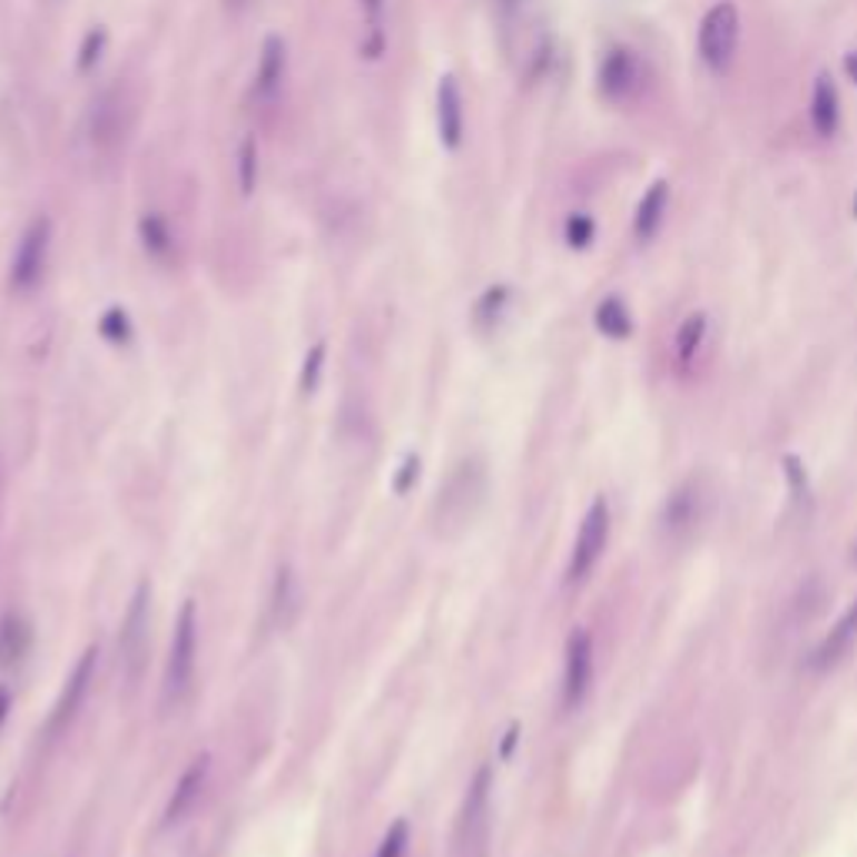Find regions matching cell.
I'll list each match as a JSON object with an SVG mask.
<instances>
[{
    "label": "cell",
    "instance_id": "3",
    "mask_svg": "<svg viewBox=\"0 0 857 857\" xmlns=\"http://www.w3.org/2000/svg\"><path fill=\"white\" fill-rule=\"evenodd\" d=\"M493 840V767L483 764L463 797L456 830H453V857H490Z\"/></svg>",
    "mask_w": 857,
    "mask_h": 857
},
{
    "label": "cell",
    "instance_id": "8",
    "mask_svg": "<svg viewBox=\"0 0 857 857\" xmlns=\"http://www.w3.org/2000/svg\"><path fill=\"white\" fill-rule=\"evenodd\" d=\"M647 88V65L630 48H613L600 65V91L610 105H633Z\"/></svg>",
    "mask_w": 857,
    "mask_h": 857
},
{
    "label": "cell",
    "instance_id": "14",
    "mask_svg": "<svg viewBox=\"0 0 857 857\" xmlns=\"http://www.w3.org/2000/svg\"><path fill=\"white\" fill-rule=\"evenodd\" d=\"M436 118H440V141L446 151H456L466 135V108H463V91L453 75L440 78L436 88Z\"/></svg>",
    "mask_w": 857,
    "mask_h": 857
},
{
    "label": "cell",
    "instance_id": "13",
    "mask_svg": "<svg viewBox=\"0 0 857 857\" xmlns=\"http://www.w3.org/2000/svg\"><path fill=\"white\" fill-rule=\"evenodd\" d=\"M208 774H211V757H208V753H198V757L185 767V774L178 777V784H175V790H171V797H168V804H165V814H161V824H165V827L181 824V820L195 810V804L201 800V794H205V787H208Z\"/></svg>",
    "mask_w": 857,
    "mask_h": 857
},
{
    "label": "cell",
    "instance_id": "37",
    "mask_svg": "<svg viewBox=\"0 0 857 857\" xmlns=\"http://www.w3.org/2000/svg\"><path fill=\"white\" fill-rule=\"evenodd\" d=\"M225 8H228V11H245L248 0H225Z\"/></svg>",
    "mask_w": 857,
    "mask_h": 857
},
{
    "label": "cell",
    "instance_id": "30",
    "mask_svg": "<svg viewBox=\"0 0 857 857\" xmlns=\"http://www.w3.org/2000/svg\"><path fill=\"white\" fill-rule=\"evenodd\" d=\"M593 218L590 215H570V221H567V242L573 245V248H587L590 242H593Z\"/></svg>",
    "mask_w": 857,
    "mask_h": 857
},
{
    "label": "cell",
    "instance_id": "26",
    "mask_svg": "<svg viewBox=\"0 0 857 857\" xmlns=\"http://www.w3.org/2000/svg\"><path fill=\"white\" fill-rule=\"evenodd\" d=\"M408 840H412V827H408L405 817H398V820H392V827L385 830V837H382L375 857H405V854H408Z\"/></svg>",
    "mask_w": 857,
    "mask_h": 857
},
{
    "label": "cell",
    "instance_id": "6",
    "mask_svg": "<svg viewBox=\"0 0 857 857\" xmlns=\"http://www.w3.org/2000/svg\"><path fill=\"white\" fill-rule=\"evenodd\" d=\"M51 242H55V225H51V218H48V215H35V218L24 225V232H21V238H18V248H14V255H11V275H8L11 292L28 295V292H35V288L45 282L48 262H51Z\"/></svg>",
    "mask_w": 857,
    "mask_h": 857
},
{
    "label": "cell",
    "instance_id": "18",
    "mask_svg": "<svg viewBox=\"0 0 857 857\" xmlns=\"http://www.w3.org/2000/svg\"><path fill=\"white\" fill-rule=\"evenodd\" d=\"M302 613V590L292 573V567H282L272 583V620L278 630H288Z\"/></svg>",
    "mask_w": 857,
    "mask_h": 857
},
{
    "label": "cell",
    "instance_id": "27",
    "mask_svg": "<svg viewBox=\"0 0 857 857\" xmlns=\"http://www.w3.org/2000/svg\"><path fill=\"white\" fill-rule=\"evenodd\" d=\"M238 185H242V195H252L255 185H258V145H255V138L242 141V151H238Z\"/></svg>",
    "mask_w": 857,
    "mask_h": 857
},
{
    "label": "cell",
    "instance_id": "23",
    "mask_svg": "<svg viewBox=\"0 0 857 857\" xmlns=\"http://www.w3.org/2000/svg\"><path fill=\"white\" fill-rule=\"evenodd\" d=\"M703 335H707V315L703 312L687 315L680 332H677V358H680V365H690L697 358V352L703 345Z\"/></svg>",
    "mask_w": 857,
    "mask_h": 857
},
{
    "label": "cell",
    "instance_id": "28",
    "mask_svg": "<svg viewBox=\"0 0 857 857\" xmlns=\"http://www.w3.org/2000/svg\"><path fill=\"white\" fill-rule=\"evenodd\" d=\"M101 335H105L108 342H115V345L131 342V318H128V312H125V308H108V312L101 315Z\"/></svg>",
    "mask_w": 857,
    "mask_h": 857
},
{
    "label": "cell",
    "instance_id": "11",
    "mask_svg": "<svg viewBox=\"0 0 857 857\" xmlns=\"http://www.w3.org/2000/svg\"><path fill=\"white\" fill-rule=\"evenodd\" d=\"M593 683V640L587 630H573L563 660V707L577 710Z\"/></svg>",
    "mask_w": 857,
    "mask_h": 857
},
{
    "label": "cell",
    "instance_id": "24",
    "mask_svg": "<svg viewBox=\"0 0 857 857\" xmlns=\"http://www.w3.org/2000/svg\"><path fill=\"white\" fill-rule=\"evenodd\" d=\"M362 8V18H365V28H368V58H378L382 55V45H385V0H358Z\"/></svg>",
    "mask_w": 857,
    "mask_h": 857
},
{
    "label": "cell",
    "instance_id": "15",
    "mask_svg": "<svg viewBox=\"0 0 857 857\" xmlns=\"http://www.w3.org/2000/svg\"><path fill=\"white\" fill-rule=\"evenodd\" d=\"M285 75H288L285 41L272 35V38H265V45H262V58H258V68H255V85H252L255 101L272 105V101L282 95V88H285Z\"/></svg>",
    "mask_w": 857,
    "mask_h": 857
},
{
    "label": "cell",
    "instance_id": "16",
    "mask_svg": "<svg viewBox=\"0 0 857 857\" xmlns=\"http://www.w3.org/2000/svg\"><path fill=\"white\" fill-rule=\"evenodd\" d=\"M35 647V630L21 613L0 617V670L21 667Z\"/></svg>",
    "mask_w": 857,
    "mask_h": 857
},
{
    "label": "cell",
    "instance_id": "1",
    "mask_svg": "<svg viewBox=\"0 0 857 857\" xmlns=\"http://www.w3.org/2000/svg\"><path fill=\"white\" fill-rule=\"evenodd\" d=\"M198 607L195 600H185L178 617H175V633L165 660V677H161V710L178 713L191 693H195V677H198Z\"/></svg>",
    "mask_w": 857,
    "mask_h": 857
},
{
    "label": "cell",
    "instance_id": "35",
    "mask_svg": "<svg viewBox=\"0 0 857 857\" xmlns=\"http://www.w3.org/2000/svg\"><path fill=\"white\" fill-rule=\"evenodd\" d=\"M844 71H847V78L857 85V51H850V55L844 58Z\"/></svg>",
    "mask_w": 857,
    "mask_h": 857
},
{
    "label": "cell",
    "instance_id": "38",
    "mask_svg": "<svg viewBox=\"0 0 857 857\" xmlns=\"http://www.w3.org/2000/svg\"><path fill=\"white\" fill-rule=\"evenodd\" d=\"M854 560H857V550H854Z\"/></svg>",
    "mask_w": 857,
    "mask_h": 857
},
{
    "label": "cell",
    "instance_id": "22",
    "mask_svg": "<svg viewBox=\"0 0 857 857\" xmlns=\"http://www.w3.org/2000/svg\"><path fill=\"white\" fill-rule=\"evenodd\" d=\"M593 318H597V328H600L607 338H627V335L633 332V318H630L623 298H617V295L603 298V302L597 305V315H593Z\"/></svg>",
    "mask_w": 857,
    "mask_h": 857
},
{
    "label": "cell",
    "instance_id": "7",
    "mask_svg": "<svg viewBox=\"0 0 857 857\" xmlns=\"http://www.w3.org/2000/svg\"><path fill=\"white\" fill-rule=\"evenodd\" d=\"M737 41H740V14L730 0H720L713 4L697 31V55L710 71H727L733 55H737Z\"/></svg>",
    "mask_w": 857,
    "mask_h": 857
},
{
    "label": "cell",
    "instance_id": "12",
    "mask_svg": "<svg viewBox=\"0 0 857 857\" xmlns=\"http://www.w3.org/2000/svg\"><path fill=\"white\" fill-rule=\"evenodd\" d=\"M703 483L700 480H687L683 486H677L670 493V500L663 503V513H660V526L667 536L680 540L687 533H693L703 520Z\"/></svg>",
    "mask_w": 857,
    "mask_h": 857
},
{
    "label": "cell",
    "instance_id": "4",
    "mask_svg": "<svg viewBox=\"0 0 857 857\" xmlns=\"http://www.w3.org/2000/svg\"><path fill=\"white\" fill-rule=\"evenodd\" d=\"M131 131V98L121 85H108L95 95L88 115H85V135L88 145L98 155H115Z\"/></svg>",
    "mask_w": 857,
    "mask_h": 857
},
{
    "label": "cell",
    "instance_id": "31",
    "mask_svg": "<svg viewBox=\"0 0 857 857\" xmlns=\"http://www.w3.org/2000/svg\"><path fill=\"white\" fill-rule=\"evenodd\" d=\"M784 473H787V483H790V493L797 500H807V476H804V466L797 456H784Z\"/></svg>",
    "mask_w": 857,
    "mask_h": 857
},
{
    "label": "cell",
    "instance_id": "17",
    "mask_svg": "<svg viewBox=\"0 0 857 857\" xmlns=\"http://www.w3.org/2000/svg\"><path fill=\"white\" fill-rule=\"evenodd\" d=\"M857 640V600L844 610V617L830 627V633L820 640V647L814 650V667L817 670H827V667H834L847 650H850V643Z\"/></svg>",
    "mask_w": 857,
    "mask_h": 857
},
{
    "label": "cell",
    "instance_id": "2",
    "mask_svg": "<svg viewBox=\"0 0 857 857\" xmlns=\"http://www.w3.org/2000/svg\"><path fill=\"white\" fill-rule=\"evenodd\" d=\"M486 503V466L480 460H463L453 466L436 500V530L443 536H456L473 526L476 513Z\"/></svg>",
    "mask_w": 857,
    "mask_h": 857
},
{
    "label": "cell",
    "instance_id": "36",
    "mask_svg": "<svg viewBox=\"0 0 857 857\" xmlns=\"http://www.w3.org/2000/svg\"><path fill=\"white\" fill-rule=\"evenodd\" d=\"M516 737H520V727H510V733H506V740H503V757H510V753H513Z\"/></svg>",
    "mask_w": 857,
    "mask_h": 857
},
{
    "label": "cell",
    "instance_id": "34",
    "mask_svg": "<svg viewBox=\"0 0 857 857\" xmlns=\"http://www.w3.org/2000/svg\"><path fill=\"white\" fill-rule=\"evenodd\" d=\"M8 713H11V690H0V727H4Z\"/></svg>",
    "mask_w": 857,
    "mask_h": 857
},
{
    "label": "cell",
    "instance_id": "10",
    "mask_svg": "<svg viewBox=\"0 0 857 857\" xmlns=\"http://www.w3.org/2000/svg\"><path fill=\"white\" fill-rule=\"evenodd\" d=\"M95 667H98V647H88V650L78 657L71 677L65 680V690H61V697H58V703H55V710H51V717H48V730H45V733H48L51 740L61 737V733L78 720V713H81V707H85V700H88V690H91V683H95Z\"/></svg>",
    "mask_w": 857,
    "mask_h": 857
},
{
    "label": "cell",
    "instance_id": "32",
    "mask_svg": "<svg viewBox=\"0 0 857 857\" xmlns=\"http://www.w3.org/2000/svg\"><path fill=\"white\" fill-rule=\"evenodd\" d=\"M101 48H105V31H91L88 38H85V48H81V71H88L98 58H101Z\"/></svg>",
    "mask_w": 857,
    "mask_h": 857
},
{
    "label": "cell",
    "instance_id": "33",
    "mask_svg": "<svg viewBox=\"0 0 857 857\" xmlns=\"http://www.w3.org/2000/svg\"><path fill=\"white\" fill-rule=\"evenodd\" d=\"M418 476V460L415 456H408L405 463H402V473L395 476V493H405L408 486H412V480Z\"/></svg>",
    "mask_w": 857,
    "mask_h": 857
},
{
    "label": "cell",
    "instance_id": "29",
    "mask_svg": "<svg viewBox=\"0 0 857 857\" xmlns=\"http://www.w3.org/2000/svg\"><path fill=\"white\" fill-rule=\"evenodd\" d=\"M322 368H325V345H312L308 355H305V365H302V392H315L318 388V378H322Z\"/></svg>",
    "mask_w": 857,
    "mask_h": 857
},
{
    "label": "cell",
    "instance_id": "5",
    "mask_svg": "<svg viewBox=\"0 0 857 857\" xmlns=\"http://www.w3.org/2000/svg\"><path fill=\"white\" fill-rule=\"evenodd\" d=\"M148 623H151V587L138 583L118 633V670L128 690H138L148 663Z\"/></svg>",
    "mask_w": 857,
    "mask_h": 857
},
{
    "label": "cell",
    "instance_id": "9",
    "mask_svg": "<svg viewBox=\"0 0 857 857\" xmlns=\"http://www.w3.org/2000/svg\"><path fill=\"white\" fill-rule=\"evenodd\" d=\"M607 540H610V506L607 500H593V506L587 510L583 523H580V533H577V543H573V556H570V583H583L593 567L600 563L603 550H607Z\"/></svg>",
    "mask_w": 857,
    "mask_h": 857
},
{
    "label": "cell",
    "instance_id": "25",
    "mask_svg": "<svg viewBox=\"0 0 857 857\" xmlns=\"http://www.w3.org/2000/svg\"><path fill=\"white\" fill-rule=\"evenodd\" d=\"M506 305H510V288H506V285L490 288V292L476 302V322H480L483 328H493V325L503 318Z\"/></svg>",
    "mask_w": 857,
    "mask_h": 857
},
{
    "label": "cell",
    "instance_id": "20",
    "mask_svg": "<svg viewBox=\"0 0 857 857\" xmlns=\"http://www.w3.org/2000/svg\"><path fill=\"white\" fill-rule=\"evenodd\" d=\"M840 121V101H837V88L830 85V78H817L814 85V98H810V125L820 138H830L837 131Z\"/></svg>",
    "mask_w": 857,
    "mask_h": 857
},
{
    "label": "cell",
    "instance_id": "21",
    "mask_svg": "<svg viewBox=\"0 0 857 857\" xmlns=\"http://www.w3.org/2000/svg\"><path fill=\"white\" fill-rule=\"evenodd\" d=\"M138 235H141L145 252H148L155 262H171V255H175V232H171V225L165 221V215L145 211L141 221H138Z\"/></svg>",
    "mask_w": 857,
    "mask_h": 857
},
{
    "label": "cell",
    "instance_id": "19",
    "mask_svg": "<svg viewBox=\"0 0 857 857\" xmlns=\"http://www.w3.org/2000/svg\"><path fill=\"white\" fill-rule=\"evenodd\" d=\"M667 201H670V185L667 181H653L650 191L643 195L640 208H637V218H633V232L640 242H650L660 225H663V215H667Z\"/></svg>",
    "mask_w": 857,
    "mask_h": 857
}]
</instances>
